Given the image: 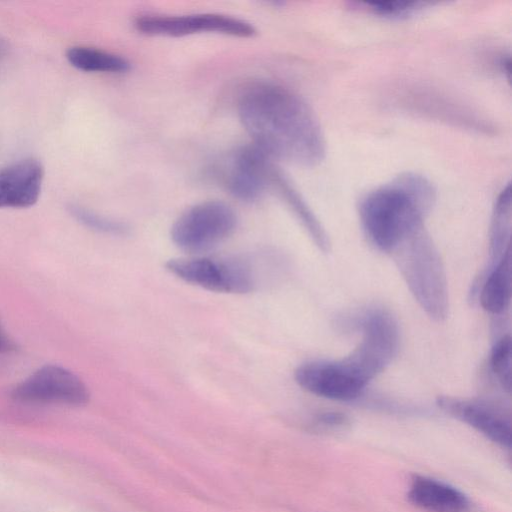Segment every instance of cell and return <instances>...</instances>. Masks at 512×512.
I'll return each instance as SVG.
<instances>
[{
	"instance_id": "1",
	"label": "cell",
	"mask_w": 512,
	"mask_h": 512,
	"mask_svg": "<svg viewBox=\"0 0 512 512\" xmlns=\"http://www.w3.org/2000/svg\"><path fill=\"white\" fill-rule=\"evenodd\" d=\"M238 114L253 141L270 159L315 166L325 157L321 126L310 106L291 89L273 82L248 84Z\"/></svg>"
},
{
	"instance_id": "2",
	"label": "cell",
	"mask_w": 512,
	"mask_h": 512,
	"mask_svg": "<svg viewBox=\"0 0 512 512\" xmlns=\"http://www.w3.org/2000/svg\"><path fill=\"white\" fill-rule=\"evenodd\" d=\"M435 196L433 185L413 173L400 175L370 191L359 205L366 237L378 250L391 253L404 238L423 226Z\"/></svg>"
},
{
	"instance_id": "3",
	"label": "cell",
	"mask_w": 512,
	"mask_h": 512,
	"mask_svg": "<svg viewBox=\"0 0 512 512\" xmlns=\"http://www.w3.org/2000/svg\"><path fill=\"white\" fill-rule=\"evenodd\" d=\"M390 254L422 310L434 321L445 320L449 310L446 272L424 226L410 233Z\"/></svg>"
},
{
	"instance_id": "4",
	"label": "cell",
	"mask_w": 512,
	"mask_h": 512,
	"mask_svg": "<svg viewBox=\"0 0 512 512\" xmlns=\"http://www.w3.org/2000/svg\"><path fill=\"white\" fill-rule=\"evenodd\" d=\"M337 324L361 334L358 346L345 359L370 382L394 360L400 330L396 318L383 307H370L340 317Z\"/></svg>"
},
{
	"instance_id": "5",
	"label": "cell",
	"mask_w": 512,
	"mask_h": 512,
	"mask_svg": "<svg viewBox=\"0 0 512 512\" xmlns=\"http://www.w3.org/2000/svg\"><path fill=\"white\" fill-rule=\"evenodd\" d=\"M234 210L222 201H205L186 210L174 222L171 238L190 253L208 251L228 238L236 228Z\"/></svg>"
},
{
	"instance_id": "6",
	"label": "cell",
	"mask_w": 512,
	"mask_h": 512,
	"mask_svg": "<svg viewBox=\"0 0 512 512\" xmlns=\"http://www.w3.org/2000/svg\"><path fill=\"white\" fill-rule=\"evenodd\" d=\"M398 109L464 129L489 132L490 123L464 102L432 86L404 85L392 94Z\"/></svg>"
},
{
	"instance_id": "7",
	"label": "cell",
	"mask_w": 512,
	"mask_h": 512,
	"mask_svg": "<svg viewBox=\"0 0 512 512\" xmlns=\"http://www.w3.org/2000/svg\"><path fill=\"white\" fill-rule=\"evenodd\" d=\"M166 269L187 283L215 292L243 294L255 285L250 265L236 258H174L166 263Z\"/></svg>"
},
{
	"instance_id": "8",
	"label": "cell",
	"mask_w": 512,
	"mask_h": 512,
	"mask_svg": "<svg viewBox=\"0 0 512 512\" xmlns=\"http://www.w3.org/2000/svg\"><path fill=\"white\" fill-rule=\"evenodd\" d=\"M134 26L139 32L147 35L173 37L198 33H218L247 38L256 33V29L251 23L219 13L144 14L134 20Z\"/></svg>"
},
{
	"instance_id": "9",
	"label": "cell",
	"mask_w": 512,
	"mask_h": 512,
	"mask_svg": "<svg viewBox=\"0 0 512 512\" xmlns=\"http://www.w3.org/2000/svg\"><path fill=\"white\" fill-rule=\"evenodd\" d=\"M11 397L29 404L81 406L88 402L89 391L72 371L59 365H45L18 383Z\"/></svg>"
},
{
	"instance_id": "10",
	"label": "cell",
	"mask_w": 512,
	"mask_h": 512,
	"mask_svg": "<svg viewBox=\"0 0 512 512\" xmlns=\"http://www.w3.org/2000/svg\"><path fill=\"white\" fill-rule=\"evenodd\" d=\"M294 378L309 393L336 401L360 398L369 384L345 358L305 362L297 367Z\"/></svg>"
},
{
	"instance_id": "11",
	"label": "cell",
	"mask_w": 512,
	"mask_h": 512,
	"mask_svg": "<svg viewBox=\"0 0 512 512\" xmlns=\"http://www.w3.org/2000/svg\"><path fill=\"white\" fill-rule=\"evenodd\" d=\"M272 159L255 145L238 149L231 158L225 174L228 191L242 201H254L270 185L273 169Z\"/></svg>"
},
{
	"instance_id": "12",
	"label": "cell",
	"mask_w": 512,
	"mask_h": 512,
	"mask_svg": "<svg viewBox=\"0 0 512 512\" xmlns=\"http://www.w3.org/2000/svg\"><path fill=\"white\" fill-rule=\"evenodd\" d=\"M438 405L502 447H510V419L497 407L479 400L441 396Z\"/></svg>"
},
{
	"instance_id": "13",
	"label": "cell",
	"mask_w": 512,
	"mask_h": 512,
	"mask_svg": "<svg viewBox=\"0 0 512 512\" xmlns=\"http://www.w3.org/2000/svg\"><path fill=\"white\" fill-rule=\"evenodd\" d=\"M44 170L39 161L22 159L0 169V208H26L40 196Z\"/></svg>"
},
{
	"instance_id": "14",
	"label": "cell",
	"mask_w": 512,
	"mask_h": 512,
	"mask_svg": "<svg viewBox=\"0 0 512 512\" xmlns=\"http://www.w3.org/2000/svg\"><path fill=\"white\" fill-rule=\"evenodd\" d=\"M408 497L413 504L429 512L471 511V503L462 492L432 478H414Z\"/></svg>"
},
{
	"instance_id": "15",
	"label": "cell",
	"mask_w": 512,
	"mask_h": 512,
	"mask_svg": "<svg viewBox=\"0 0 512 512\" xmlns=\"http://www.w3.org/2000/svg\"><path fill=\"white\" fill-rule=\"evenodd\" d=\"M478 286V296L482 308L490 314L501 315L511 300V254L507 252L492 265L486 277Z\"/></svg>"
},
{
	"instance_id": "16",
	"label": "cell",
	"mask_w": 512,
	"mask_h": 512,
	"mask_svg": "<svg viewBox=\"0 0 512 512\" xmlns=\"http://www.w3.org/2000/svg\"><path fill=\"white\" fill-rule=\"evenodd\" d=\"M270 185L275 186L279 190L315 245L324 253L329 252L331 244L325 229L301 196L295 191L294 187L290 185L275 167L271 173Z\"/></svg>"
},
{
	"instance_id": "17",
	"label": "cell",
	"mask_w": 512,
	"mask_h": 512,
	"mask_svg": "<svg viewBox=\"0 0 512 512\" xmlns=\"http://www.w3.org/2000/svg\"><path fill=\"white\" fill-rule=\"evenodd\" d=\"M68 62L78 70L100 73H124L129 61L117 54L88 46H73L66 52Z\"/></svg>"
},
{
	"instance_id": "18",
	"label": "cell",
	"mask_w": 512,
	"mask_h": 512,
	"mask_svg": "<svg viewBox=\"0 0 512 512\" xmlns=\"http://www.w3.org/2000/svg\"><path fill=\"white\" fill-rule=\"evenodd\" d=\"M511 189L508 184L498 195L491 218L489 251L495 264L510 251Z\"/></svg>"
},
{
	"instance_id": "19",
	"label": "cell",
	"mask_w": 512,
	"mask_h": 512,
	"mask_svg": "<svg viewBox=\"0 0 512 512\" xmlns=\"http://www.w3.org/2000/svg\"><path fill=\"white\" fill-rule=\"evenodd\" d=\"M512 344L509 334L502 335L494 342L490 354V367L500 386L511 391Z\"/></svg>"
},
{
	"instance_id": "20",
	"label": "cell",
	"mask_w": 512,
	"mask_h": 512,
	"mask_svg": "<svg viewBox=\"0 0 512 512\" xmlns=\"http://www.w3.org/2000/svg\"><path fill=\"white\" fill-rule=\"evenodd\" d=\"M69 212L79 223L97 232L123 235L129 229L126 224L120 221L102 216L79 205H70Z\"/></svg>"
},
{
	"instance_id": "21",
	"label": "cell",
	"mask_w": 512,
	"mask_h": 512,
	"mask_svg": "<svg viewBox=\"0 0 512 512\" xmlns=\"http://www.w3.org/2000/svg\"><path fill=\"white\" fill-rule=\"evenodd\" d=\"M431 3L420 1H382L363 2V9L370 13L388 19H406L417 14Z\"/></svg>"
},
{
	"instance_id": "22",
	"label": "cell",
	"mask_w": 512,
	"mask_h": 512,
	"mask_svg": "<svg viewBox=\"0 0 512 512\" xmlns=\"http://www.w3.org/2000/svg\"><path fill=\"white\" fill-rule=\"evenodd\" d=\"M348 421L345 414L334 411L320 413L316 417V423L324 427H338L346 424Z\"/></svg>"
},
{
	"instance_id": "23",
	"label": "cell",
	"mask_w": 512,
	"mask_h": 512,
	"mask_svg": "<svg viewBox=\"0 0 512 512\" xmlns=\"http://www.w3.org/2000/svg\"><path fill=\"white\" fill-rule=\"evenodd\" d=\"M17 348L14 341L9 337L0 321V354H8Z\"/></svg>"
}]
</instances>
